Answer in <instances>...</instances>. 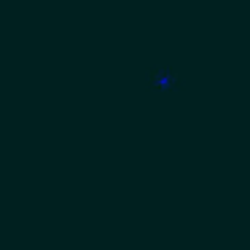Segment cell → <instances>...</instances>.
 <instances>
[{
	"label": "cell",
	"mask_w": 250,
	"mask_h": 250,
	"mask_svg": "<svg viewBox=\"0 0 250 250\" xmlns=\"http://www.w3.org/2000/svg\"><path fill=\"white\" fill-rule=\"evenodd\" d=\"M146 89L148 92H159V94H183L186 92L183 78L169 65H164V62L146 70Z\"/></svg>",
	"instance_id": "obj_1"
}]
</instances>
